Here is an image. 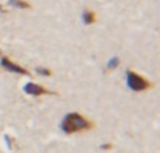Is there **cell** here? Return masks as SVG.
Returning a JSON list of instances; mask_svg holds the SVG:
<instances>
[{"instance_id":"cell-1","label":"cell","mask_w":160,"mask_h":153,"mask_svg":"<svg viewBox=\"0 0 160 153\" xmlns=\"http://www.w3.org/2000/svg\"><path fill=\"white\" fill-rule=\"evenodd\" d=\"M61 128L65 134H76V132L87 131V129L93 128V124L84 118L83 115H80L79 112H69L65 115V118L61 122Z\"/></svg>"},{"instance_id":"cell-2","label":"cell","mask_w":160,"mask_h":153,"mask_svg":"<svg viewBox=\"0 0 160 153\" xmlns=\"http://www.w3.org/2000/svg\"><path fill=\"white\" fill-rule=\"evenodd\" d=\"M127 84L133 91H145V90L152 87L149 80H146L143 76L138 75L133 70H128L127 72Z\"/></svg>"},{"instance_id":"cell-3","label":"cell","mask_w":160,"mask_h":153,"mask_svg":"<svg viewBox=\"0 0 160 153\" xmlns=\"http://www.w3.org/2000/svg\"><path fill=\"white\" fill-rule=\"evenodd\" d=\"M0 63H2V66L4 67L6 70H8V72H11V73H18V75H30L27 69H24V67H21L20 65L14 63V62L10 61L7 56H3Z\"/></svg>"},{"instance_id":"cell-4","label":"cell","mask_w":160,"mask_h":153,"mask_svg":"<svg viewBox=\"0 0 160 153\" xmlns=\"http://www.w3.org/2000/svg\"><path fill=\"white\" fill-rule=\"evenodd\" d=\"M24 91L30 96H35V97L37 96H44V94H53L52 91H49V90H47L45 87L39 86V84H37V83H32V81L25 84Z\"/></svg>"},{"instance_id":"cell-5","label":"cell","mask_w":160,"mask_h":153,"mask_svg":"<svg viewBox=\"0 0 160 153\" xmlns=\"http://www.w3.org/2000/svg\"><path fill=\"white\" fill-rule=\"evenodd\" d=\"M82 20L86 25H91L96 22V13L91 10H84L82 14Z\"/></svg>"},{"instance_id":"cell-6","label":"cell","mask_w":160,"mask_h":153,"mask_svg":"<svg viewBox=\"0 0 160 153\" xmlns=\"http://www.w3.org/2000/svg\"><path fill=\"white\" fill-rule=\"evenodd\" d=\"M7 4L10 7H16V8H31V4L25 0H8Z\"/></svg>"},{"instance_id":"cell-7","label":"cell","mask_w":160,"mask_h":153,"mask_svg":"<svg viewBox=\"0 0 160 153\" xmlns=\"http://www.w3.org/2000/svg\"><path fill=\"white\" fill-rule=\"evenodd\" d=\"M118 65H119V58H117V56H114V58H111L110 61H108V63H107V67L108 69H117L118 67Z\"/></svg>"},{"instance_id":"cell-8","label":"cell","mask_w":160,"mask_h":153,"mask_svg":"<svg viewBox=\"0 0 160 153\" xmlns=\"http://www.w3.org/2000/svg\"><path fill=\"white\" fill-rule=\"evenodd\" d=\"M37 73H39V75H42V76H51L52 75V72H51L49 69H47V67H37Z\"/></svg>"}]
</instances>
